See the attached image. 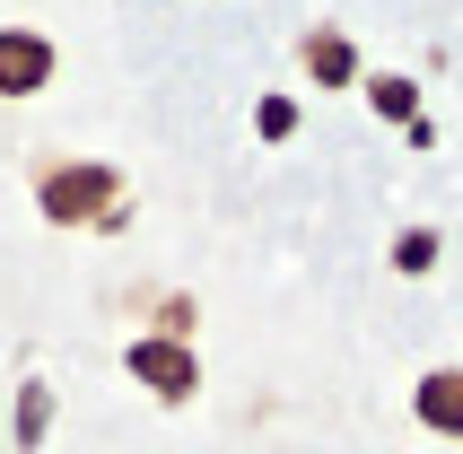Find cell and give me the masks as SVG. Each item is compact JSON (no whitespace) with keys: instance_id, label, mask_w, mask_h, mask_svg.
Segmentation results:
<instances>
[{"instance_id":"6da1fadb","label":"cell","mask_w":463,"mask_h":454,"mask_svg":"<svg viewBox=\"0 0 463 454\" xmlns=\"http://www.w3.org/2000/svg\"><path fill=\"white\" fill-rule=\"evenodd\" d=\"M35 210L52 227H114L123 219V166H105V157H52L35 175Z\"/></svg>"},{"instance_id":"7a4b0ae2","label":"cell","mask_w":463,"mask_h":454,"mask_svg":"<svg viewBox=\"0 0 463 454\" xmlns=\"http://www.w3.org/2000/svg\"><path fill=\"white\" fill-rule=\"evenodd\" d=\"M123 367L149 384L157 402H193V393H202V358L184 350V341H166V332H140V341L123 350Z\"/></svg>"},{"instance_id":"3957f363","label":"cell","mask_w":463,"mask_h":454,"mask_svg":"<svg viewBox=\"0 0 463 454\" xmlns=\"http://www.w3.org/2000/svg\"><path fill=\"white\" fill-rule=\"evenodd\" d=\"M35 88H52V35L0 26V97H35Z\"/></svg>"},{"instance_id":"277c9868","label":"cell","mask_w":463,"mask_h":454,"mask_svg":"<svg viewBox=\"0 0 463 454\" xmlns=\"http://www.w3.org/2000/svg\"><path fill=\"white\" fill-rule=\"evenodd\" d=\"M411 411H420V429H438V437H463V367H438V376H420Z\"/></svg>"},{"instance_id":"5b68a950","label":"cell","mask_w":463,"mask_h":454,"mask_svg":"<svg viewBox=\"0 0 463 454\" xmlns=\"http://www.w3.org/2000/svg\"><path fill=\"white\" fill-rule=\"evenodd\" d=\"M307 79H315V88H350V79H359V44L333 35V26H315V35H307Z\"/></svg>"},{"instance_id":"8992f818","label":"cell","mask_w":463,"mask_h":454,"mask_svg":"<svg viewBox=\"0 0 463 454\" xmlns=\"http://www.w3.org/2000/svg\"><path fill=\"white\" fill-rule=\"evenodd\" d=\"M44 429H52V384H18V454H35L44 446Z\"/></svg>"},{"instance_id":"52a82bcc","label":"cell","mask_w":463,"mask_h":454,"mask_svg":"<svg viewBox=\"0 0 463 454\" xmlns=\"http://www.w3.org/2000/svg\"><path fill=\"white\" fill-rule=\"evenodd\" d=\"M367 97H376L385 123H420V88H411V79H367Z\"/></svg>"},{"instance_id":"ba28073f","label":"cell","mask_w":463,"mask_h":454,"mask_svg":"<svg viewBox=\"0 0 463 454\" xmlns=\"http://www.w3.org/2000/svg\"><path fill=\"white\" fill-rule=\"evenodd\" d=\"M393 262H402V271H429V262H438V236H429V227H411V236L393 245Z\"/></svg>"},{"instance_id":"9c48e42d","label":"cell","mask_w":463,"mask_h":454,"mask_svg":"<svg viewBox=\"0 0 463 454\" xmlns=\"http://www.w3.org/2000/svg\"><path fill=\"white\" fill-rule=\"evenodd\" d=\"M254 123H262V140H288V131H298V105H288V97H262Z\"/></svg>"}]
</instances>
